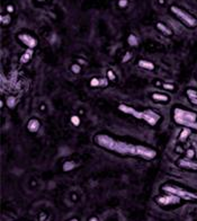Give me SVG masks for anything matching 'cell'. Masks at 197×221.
<instances>
[{
    "label": "cell",
    "instance_id": "1",
    "mask_svg": "<svg viewBox=\"0 0 197 221\" xmlns=\"http://www.w3.org/2000/svg\"><path fill=\"white\" fill-rule=\"evenodd\" d=\"M94 141L97 146L102 147L104 149L109 150L115 154L124 155V156H129V155L136 156V157H141L145 160H152L157 156V151L154 149L144 146L127 143V142L121 141V140H115L114 138H112L110 135L105 133L96 134Z\"/></svg>",
    "mask_w": 197,
    "mask_h": 221
},
{
    "label": "cell",
    "instance_id": "2",
    "mask_svg": "<svg viewBox=\"0 0 197 221\" xmlns=\"http://www.w3.org/2000/svg\"><path fill=\"white\" fill-rule=\"evenodd\" d=\"M118 110H121V112H123V113H125V114L132 115V116H134V117L138 118V120H143V121H145V122L148 123V124H150L151 126H154L160 120H161V116L152 110H136L135 108L129 106V105H125V104L118 105Z\"/></svg>",
    "mask_w": 197,
    "mask_h": 221
},
{
    "label": "cell",
    "instance_id": "3",
    "mask_svg": "<svg viewBox=\"0 0 197 221\" xmlns=\"http://www.w3.org/2000/svg\"><path fill=\"white\" fill-rule=\"evenodd\" d=\"M173 120L178 125L185 126L188 129H194L197 131V113L193 110L176 107L173 110Z\"/></svg>",
    "mask_w": 197,
    "mask_h": 221
},
{
    "label": "cell",
    "instance_id": "4",
    "mask_svg": "<svg viewBox=\"0 0 197 221\" xmlns=\"http://www.w3.org/2000/svg\"><path fill=\"white\" fill-rule=\"evenodd\" d=\"M161 189L163 192L168 194H173V195H177L180 199H184V200H187V201H193V200H196L197 201V194L193 193V192H189V191H186V189H181L179 186L176 185H171V184H167V185H163L161 187Z\"/></svg>",
    "mask_w": 197,
    "mask_h": 221
},
{
    "label": "cell",
    "instance_id": "5",
    "mask_svg": "<svg viewBox=\"0 0 197 221\" xmlns=\"http://www.w3.org/2000/svg\"><path fill=\"white\" fill-rule=\"evenodd\" d=\"M170 10H171L172 14L176 15V17L180 20L181 23L185 24L187 27L194 28L197 26V18L194 17L192 14H189L188 12H186V10L177 7V6H171Z\"/></svg>",
    "mask_w": 197,
    "mask_h": 221
},
{
    "label": "cell",
    "instance_id": "6",
    "mask_svg": "<svg viewBox=\"0 0 197 221\" xmlns=\"http://www.w3.org/2000/svg\"><path fill=\"white\" fill-rule=\"evenodd\" d=\"M180 197L173 194H168L167 195H162V196L157 197V202L160 205H171V204H178L180 202Z\"/></svg>",
    "mask_w": 197,
    "mask_h": 221
},
{
    "label": "cell",
    "instance_id": "7",
    "mask_svg": "<svg viewBox=\"0 0 197 221\" xmlns=\"http://www.w3.org/2000/svg\"><path fill=\"white\" fill-rule=\"evenodd\" d=\"M18 39H19L24 45H26L28 49H33V50H34V49L37 46V39H36L34 36L29 35V34H25V33L19 34V35H18Z\"/></svg>",
    "mask_w": 197,
    "mask_h": 221
},
{
    "label": "cell",
    "instance_id": "8",
    "mask_svg": "<svg viewBox=\"0 0 197 221\" xmlns=\"http://www.w3.org/2000/svg\"><path fill=\"white\" fill-rule=\"evenodd\" d=\"M178 166L181 168L185 169H190V170H197V162L188 159V158H182L178 160Z\"/></svg>",
    "mask_w": 197,
    "mask_h": 221
},
{
    "label": "cell",
    "instance_id": "9",
    "mask_svg": "<svg viewBox=\"0 0 197 221\" xmlns=\"http://www.w3.org/2000/svg\"><path fill=\"white\" fill-rule=\"evenodd\" d=\"M39 126H41V124H39V121L37 118H31L27 123V129L32 133H36L38 131Z\"/></svg>",
    "mask_w": 197,
    "mask_h": 221
},
{
    "label": "cell",
    "instance_id": "10",
    "mask_svg": "<svg viewBox=\"0 0 197 221\" xmlns=\"http://www.w3.org/2000/svg\"><path fill=\"white\" fill-rule=\"evenodd\" d=\"M33 52H34L33 49H27V50L22 54V56H20V63H27L28 61L32 59Z\"/></svg>",
    "mask_w": 197,
    "mask_h": 221
},
{
    "label": "cell",
    "instance_id": "11",
    "mask_svg": "<svg viewBox=\"0 0 197 221\" xmlns=\"http://www.w3.org/2000/svg\"><path fill=\"white\" fill-rule=\"evenodd\" d=\"M152 99L157 100V102H168L169 100V96H167L165 94H160V93H154L152 94Z\"/></svg>",
    "mask_w": 197,
    "mask_h": 221
},
{
    "label": "cell",
    "instance_id": "12",
    "mask_svg": "<svg viewBox=\"0 0 197 221\" xmlns=\"http://www.w3.org/2000/svg\"><path fill=\"white\" fill-rule=\"evenodd\" d=\"M139 67H141L142 69H146V70H153L154 69V64L150 61H146V60H140L139 61Z\"/></svg>",
    "mask_w": 197,
    "mask_h": 221
},
{
    "label": "cell",
    "instance_id": "13",
    "mask_svg": "<svg viewBox=\"0 0 197 221\" xmlns=\"http://www.w3.org/2000/svg\"><path fill=\"white\" fill-rule=\"evenodd\" d=\"M187 96H188L189 100L193 103L194 105H197V91L194 89H187Z\"/></svg>",
    "mask_w": 197,
    "mask_h": 221
},
{
    "label": "cell",
    "instance_id": "14",
    "mask_svg": "<svg viewBox=\"0 0 197 221\" xmlns=\"http://www.w3.org/2000/svg\"><path fill=\"white\" fill-rule=\"evenodd\" d=\"M157 27H158V29L161 32V33H163L165 35H171V33H172V32H171V29L167 27V26H165L163 23H158L157 24Z\"/></svg>",
    "mask_w": 197,
    "mask_h": 221
},
{
    "label": "cell",
    "instance_id": "15",
    "mask_svg": "<svg viewBox=\"0 0 197 221\" xmlns=\"http://www.w3.org/2000/svg\"><path fill=\"white\" fill-rule=\"evenodd\" d=\"M127 42H129V44H130L131 46H138L139 45V39L135 35H133V34H131V35L129 36Z\"/></svg>",
    "mask_w": 197,
    "mask_h": 221
},
{
    "label": "cell",
    "instance_id": "16",
    "mask_svg": "<svg viewBox=\"0 0 197 221\" xmlns=\"http://www.w3.org/2000/svg\"><path fill=\"white\" fill-rule=\"evenodd\" d=\"M75 167V162H64L62 166V168L64 172H70V170H72Z\"/></svg>",
    "mask_w": 197,
    "mask_h": 221
},
{
    "label": "cell",
    "instance_id": "17",
    "mask_svg": "<svg viewBox=\"0 0 197 221\" xmlns=\"http://www.w3.org/2000/svg\"><path fill=\"white\" fill-rule=\"evenodd\" d=\"M6 104H7V106L9 107V108H14V107L16 106V104H17L16 97H14V96H9L7 98V100H6Z\"/></svg>",
    "mask_w": 197,
    "mask_h": 221
},
{
    "label": "cell",
    "instance_id": "18",
    "mask_svg": "<svg viewBox=\"0 0 197 221\" xmlns=\"http://www.w3.org/2000/svg\"><path fill=\"white\" fill-rule=\"evenodd\" d=\"M189 132H190V129H188V127H185V129H182L180 135H179V138H180L181 141L186 140V138H187V137L189 135Z\"/></svg>",
    "mask_w": 197,
    "mask_h": 221
},
{
    "label": "cell",
    "instance_id": "19",
    "mask_svg": "<svg viewBox=\"0 0 197 221\" xmlns=\"http://www.w3.org/2000/svg\"><path fill=\"white\" fill-rule=\"evenodd\" d=\"M70 122L72 123L75 126L80 125V117H79L78 115H72V116L70 117Z\"/></svg>",
    "mask_w": 197,
    "mask_h": 221
},
{
    "label": "cell",
    "instance_id": "20",
    "mask_svg": "<svg viewBox=\"0 0 197 221\" xmlns=\"http://www.w3.org/2000/svg\"><path fill=\"white\" fill-rule=\"evenodd\" d=\"M0 20H1V24H2V25H8V24L10 23L12 18H10V16L9 15H2L0 17Z\"/></svg>",
    "mask_w": 197,
    "mask_h": 221
},
{
    "label": "cell",
    "instance_id": "21",
    "mask_svg": "<svg viewBox=\"0 0 197 221\" xmlns=\"http://www.w3.org/2000/svg\"><path fill=\"white\" fill-rule=\"evenodd\" d=\"M71 71H72L73 73H79V72L81 71V67H80V64H77V63L72 64V66H71Z\"/></svg>",
    "mask_w": 197,
    "mask_h": 221
},
{
    "label": "cell",
    "instance_id": "22",
    "mask_svg": "<svg viewBox=\"0 0 197 221\" xmlns=\"http://www.w3.org/2000/svg\"><path fill=\"white\" fill-rule=\"evenodd\" d=\"M107 78H108V80H110V81H114L115 79H116V76H115V73L112 70H108L107 71Z\"/></svg>",
    "mask_w": 197,
    "mask_h": 221
},
{
    "label": "cell",
    "instance_id": "23",
    "mask_svg": "<svg viewBox=\"0 0 197 221\" xmlns=\"http://www.w3.org/2000/svg\"><path fill=\"white\" fill-rule=\"evenodd\" d=\"M90 86L91 87H100V83H99V79L92 78L90 80Z\"/></svg>",
    "mask_w": 197,
    "mask_h": 221
},
{
    "label": "cell",
    "instance_id": "24",
    "mask_svg": "<svg viewBox=\"0 0 197 221\" xmlns=\"http://www.w3.org/2000/svg\"><path fill=\"white\" fill-rule=\"evenodd\" d=\"M129 5V0H118V7L125 8Z\"/></svg>",
    "mask_w": 197,
    "mask_h": 221
},
{
    "label": "cell",
    "instance_id": "25",
    "mask_svg": "<svg viewBox=\"0 0 197 221\" xmlns=\"http://www.w3.org/2000/svg\"><path fill=\"white\" fill-rule=\"evenodd\" d=\"M99 83H100V87H106L108 85V78H100L99 79Z\"/></svg>",
    "mask_w": 197,
    "mask_h": 221
},
{
    "label": "cell",
    "instance_id": "26",
    "mask_svg": "<svg viewBox=\"0 0 197 221\" xmlns=\"http://www.w3.org/2000/svg\"><path fill=\"white\" fill-rule=\"evenodd\" d=\"M162 87L167 89V90H173L175 89V86H173L172 83H162Z\"/></svg>",
    "mask_w": 197,
    "mask_h": 221
},
{
    "label": "cell",
    "instance_id": "27",
    "mask_svg": "<svg viewBox=\"0 0 197 221\" xmlns=\"http://www.w3.org/2000/svg\"><path fill=\"white\" fill-rule=\"evenodd\" d=\"M130 59H131V53L130 52H126L125 55H124V58H123V62H127Z\"/></svg>",
    "mask_w": 197,
    "mask_h": 221
},
{
    "label": "cell",
    "instance_id": "28",
    "mask_svg": "<svg viewBox=\"0 0 197 221\" xmlns=\"http://www.w3.org/2000/svg\"><path fill=\"white\" fill-rule=\"evenodd\" d=\"M194 155H195V151H194L193 149L187 150V156H188L189 159H190V158H193V157H194Z\"/></svg>",
    "mask_w": 197,
    "mask_h": 221
},
{
    "label": "cell",
    "instance_id": "29",
    "mask_svg": "<svg viewBox=\"0 0 197 221\" xmlns=\"http://www.w3.org/2000/svg\"><path fill=\"white\" fill-rule=\"evenodd\" d=\"M7 10L8 12H14V7H12V5H9V6H7Z\"/></svg>",
    "mask_w": 197,
    "mask_h": 221
},
{
    "label": "cell",
    "instance_id": "30",
    "mask_svg": "<svg viewBox=\"0 0 197 221\" xmlns=\"http://www.w3.org/2000/svg\"><path fill=\"white\" fill-rule=\"evenodd\" d=\"M89 221H98V219L96 217H91L90 219H89Z\"/></svg>",
    "mask_w": 197,
    "mask_h": 221
},
{
    "label": "cell",
    "instance_id": "31",
    "mask_svg": "<svg viewBox=\"0 0 197 221\" xmlns=\"http://www.w3.org/2000/svg\"><path fill=\"white\" fill-rule=\"evenodd\" d=\"M69 221H79L78 219H75V218H73V219H71V220H69Z\"/></svg>",
    "mask_w": 197,
    "mask_h": 221
}]
</instances>
